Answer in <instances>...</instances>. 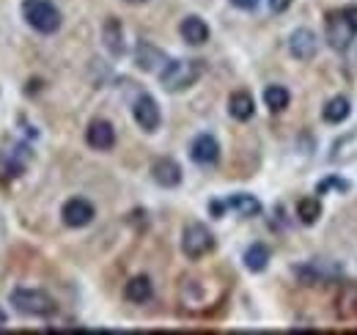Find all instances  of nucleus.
I'll return each instance as SVG.
<instances>
[{
	"label": "nucleus",
	"instance_id": "bb28decb",
	"mask_svg": "<svg viewBox=\"0 0 357 335\" xmlns=\"http://www.w3.org/2000/svg\"><path fill=\"white\" fill-rule=\"evenodd\" d=\"M341 14H344V20L349 22V28H352V31L357 34V6H347Z\"/></svg>",
	"mask_w": 357,
	"mask_h": 335
},
{
	"label": "nucleus",
	"instance_id": "2eb2a0df",
	"mask_svg": "<svg viewBox=\"0 0 357 335\" xmlns=\"http://www.w3.org/2000/svg\"><path fill=\"white\" fill-rule=\"evenodd\" d=\"M335 313L341 319L357 316V281H344L341 283V292L335 297Z\"/></svg>",
	"mask_w": 357,
	"mask_h": 335
},
{
	"label": "nucleus",
	"instance_id": "a878e982",
	"mask_svg": "<svg viewBox=\"0 0 357 335\" xmlns=\"http://www.w3.org/2000/svg\"><path fill=\"white\" fill-rule=\"evenodd\" d=\"M327 187H338L341 193H344V190H349V184H347V181H341V179H327V181H319V193H324Z\"/></svg>",
	"mask_w": 357,
	"mask_h": 335
},
{
	"label": "nucleus",
	"instance_id": "39448f33",
	"mask_svg": "<svg viewBox=\"0 0 357 335\" xmlns=\"http://www.w3.org/2000/svg\"><path fill=\"white\" fill-rule=\"evenodd\" d=\"M215 248V237L204 223H190L181 234V251L187 258H201Z\"/></svg>",
	"mask_w": 357,
	"mask_h": 335
},
{
	"label": "nucleus",
	"instance_id": "393cba45",
	"mask_svg": "<svg viewBox=\"0 0 357 335\" xmlns=\"http://www.w3.org/2000/svg\"><path fill=\"white\" fill-rule=\"evenodd\" d=\"M20 173H22V163H17L14 154L0 151V179H3V181H11V179H17Z\"/></svg>",
	"mask_w": 357,
	"mask_h": 335
},
{
	"label": "nucleus",
	"instance_id": "1a4fd4ad",
	"mask_svg": "<svg viewBox=\"0 0 357 335\" xmlns=\"http://www.w3.org/2000/svg\"><path fill=\"white\" fill-rule=\"evenodd\" d=\"M96 209L91 207L86 198H69L61 209V220L69 225V228H86L91 220H93Z\"/></svg>",
	"mask_w": 357,
	"mask_h": 335
},
{
	"label": "nucleus",
	"instance_id": "9b49d317",
	"mask_svg": "<svg viewBox=\"0 0 357 335\" xmlns=\"http://www.w3.org/2000/svg\"><path fill=\"white\" fill-rule=\"evenodd\" d=\"M316 50H319V39H316L313 31H308V28H297V31L291 34V39H289V52H291L294 58H300V61H311L313 55H316Z\"/></svg>",
	"mask_w": 357,
	"mask_h": 335
},
{
	"label": "nucleus",
	"instance_id": "4be33fe9",
	"mask_svg": "<svg viewBox=\"0 0 357 335\" xmlns=\"http://www.w3.org/2000/svg\"><path fill=\"white\" fill-rule=\"evenodd\" d=\"M269 264V248L267 245H261V242H256V245H250L248 251H245V267L250 269V272H264Z\"/></svg>",
	"mask_w": 357,
	"mask_h": 335
},
{
	"label": "nucleus",
	"instance_id": "6ab92c4d",
	"mask_svg": "<svg viewBox=\"0 0 357 335\" xmlns=\"http://www.w3.org/2000/svg\"><path fill=\"white\" fill-rule=\"evenodd\" d=\"M228 113H231L236 121H248V119L256 113V102H253V96H250L248 91H236V94H231V99H228Z\"/></svg>",
	"mask_w": 357,
	"mask_h": 335
},
{
	"label": "nucleus",
	"instance_id": "412c9836",
	"mask_svg": "<svg viewBox=\"0 0 357 335\" xmlns=\"http://www.w3.org/2000/svg\"><path fill=\"white\" fill-rule=\"evenodd\" d=\"M330 160L333 163H352L357 160V132L341 137L333 143V151H330Z\"/></svg>",
	"mask_w": 357,
	"mask_h": 335
},
{
	"label": "nucleus",
	"instance_id": "423d86ee",
	"mask_svg": "<svg viewBox=\"0 0 357 335\" xmlns=\"http://www.w3.org/2000/svg\"><path fill=\"white\" fill-rule=\"evenodd\" d=\"M352 36H355V31L349 28V22L344 20L341 11L327 14V22H324V39H327V44H330L333 50H347L349 42H352Z\"/></svg>",
	"mask_w": 357,
	"mask_h": 335
},
{
	"label": "nucleus",
	"instance_id": "f257e3e1",
	"mask_svg": "<svg viewBox=\"0 0 357 335\" xmlns=\"http://www.w3.org/2000/svg\"><path fill=\"white\" fill-rule=\"evenodd\" d=\"M206 72V64L201 58H178V61H168L160 72V83L165 91L178 94L187 91L190 85H195L201 80V75Z\"/></svg>",
	"mask_w": 357,
	"mask_h": 335
},
{
	"label": "nucleus",
	"instance_id": "cd10ccee",
	"mask_svg": "<svg viewBox=\"0 0 357 335\" xmlns=\"http://www.w3.org/2000/svg\"><path fill=\"white\" fill-rule=\"evenodd\" d=\"M291 6V0H269V8L275 11V14H280V11H286Z\"/></svg>",
	"mask_w": 357,
	"mask_h": 335
},
{
	"label": "nucleus",
	"instance_id": "f03ea898",
	"mask_svg": "<svg viewBox=\"0 0 357 335\" xmlns=\"http://www.w3.org/2000/svg\"><path fill=\"white\" fill-rule=\"evenodd\" d=\"M8 302L17 313L31 316V319H45V316L55 313V299L39 289H14Z\"/></svg>",
	"mask_w": 357,
	"mask_h": 335
},
{
	"label": "nucleus",
	"instance_id": "9d476101",
	"mask_svg": "<svg viewBox=\"0 0 357 335\" xmlns=\"http://www.w3.org/2000/svg\"><path fill=\"white\" fill-rule=\"evenodd\" d=\"M190 157H192V163H198V165H204V168L218 165V160H220V146H218V140H215L212 135H198V137L190 143Z\"/></svg>",
	"mask_w": 357,
	"mask_h": 335
},
{
	"label": "nucleus",
	"instance_id": "c756f323",
	"mask_svg": "<svg viewBox=\"0 0 357 335\" xmlns=\"http://www.w3.org/2000/svg\"><path fill=\"white\" fill-rule=\"evenodd\" d=\"M3 327H6V313L0 311V330H3Z\"/></svg>",
	"mask_w": 357,
	"mask_h": 335
},
{
	"label": "nucleus",
	"instance_id": "7c9ffc66",
	"mask_svg": "<svg viewBox=\"0 0 357 335\" xmlns=\"http://www.w3.org/2000/svg\"><path fill=\"white\" fill-rule=\"evenodd\" d=\"M127 3H132V6H140V3H146V0H127Z\"/></svg>",
	"mask_w": 357,
	"mask_h": 335
},
{
	"label": "nucleus",
	"instance_id": "b1692460",
	"mask_svg": "<svg viewBox=\"0 0 357 335\" xmlns=\"http://www.w3.org/2000/svg\"><path fill=\"white\" fill-rule=\"evenodd\" d=\"M297 217H300V223L313 225V223L321 217V201H319V198H303V201L297 204Z\"/></svg>",
	"mask_w": 357,
	"mask_h": 335
},
{
	"label": "nucleus",
	"instance_id": "6e6552de",
	"mask_svg": "<svg viewBox=\"0 0 357 335\" xmlns=\"http://www.w3.org/2000/svg\"><path fill=\"white\" fill-rule=\"evenodd\" d=\"M209 209L215 211V217H223V209H231L236 211L239 217H256V214H261V204L253 198V195H248V193H239V195H231L228 201H215Z\"/></svg>",
	"mask_w": 357,
	"mask_h": 335
},
{
	"label": "nucleus",
	"instance_id": "f3484780",
	"mask_svg": "<svg viewBox=\"0 0 357 335\" xmlns=\"http://www.w3.org/2000/svg\"><path fill=\"white\" fill-rule=\"evenodd\" d=\"M124 297H127V302H135V305L149 302V299L154 297L151 278H146V275H135V278H130L127 286H124Z\"/></svg>",
	"mask_w": 357,
	"mask_h": 335
},
{
	"label": "nucleus",
	"instance_id": "0eeeda50",
	"mask_svg": "<svg viewBox=\"0 0 357 335\" xmlns=\"http://www.w3.org/2000/svg\"><path fill=\"white\" fill-rule=\"evenodd\" d=\"M132 116L143 132H157V126H160V121H162V116H160V105H157L154 96H149V94H140V96L135 99Z\"/></svg>",
	"mask_w": 357,
	"mask_h": 335
},
{
	"label": "nucleus",
	"instance_id": "4468645a",
	"mask_svg": "<svg viewBox=\"0 0 357 335\" xmlns=\"http://www.w3.org/2000/svg\"><path fill=\"white\" fill-rule=\"evenodd\" d=\"M178 34H181V39L187 44L201 47V44H206V39H209V25H206L201 17L192 14V17H184V20H181Z\"/></svg>",
	"mask_w": 357,
	"mask_h": 335
},
{
	"label": "nucleus",
	"instance_id": "ddd939ff",
	"mask_svg": "<svg viewBox=\"0 0 357 335\" xmlns=\"http://www.w3.org/2000/svg\"><path fill=\"white\" fill-rule=\"evenodd\" d=\"M151 179H154L160 187H178V184H181V168H178L176 160L162 157V160H157V163L151 165Z\"/></svg>",
	"mask_w": 357,
	"mask_h": 335
},
{
	"label": "nucleus",
	"instance_id": "aec40b11",
	"mask_svg": "<svg viewBox=\"0 0 357 335\" xmlns=\"http://www.w3.org/2000/svg\"><path fill=\"white\" fill-rule=\"evenodd\" d=\"M349 113H352V105H349L347 96H333V99L324 105V110H321V116H324L327 124H341V121L349 119Z\"/></svg>",
	"mask_w": 357,
	"mask_h": 335
},
{
	"label": "nucleus",
	"instance_id": "c85d7f7f",
	"mask_svg": "<svg viewBox=\"0 0 357 335\" xmlns=\"http://www.w3.org/2000/svg\"><path fill=\"white\" fill-rule=\"evenodd\" d=\"M236 8H245V11H250V8H256L259 6V0H231Z\"/></svg>",
	"mask_w": 357,
	"mask_h": 335
},
{
	"label": "nucleus",
	"instance_id": "f8f14e48",
	"mask_svg": "<svg viewBox=\"0 0 357 335\" xmlns=\"http://www.w3.org/2000/svg\"><path fill=\"white\" fill-rule=\"evenodd\" d=\"M86 143L96 151H110L116 146V129L107 121H91L86 132Z\"/></svg>",
	"mask_w": 357,
	"mask_h": 335
},
{
	"label": "nucleus",
	"instance_id": "7ed1b4c3",
	"mask_svg": "<svg viewBox=\"0 0 357 335\" xmlns=\"http://www.w3.org/2000/svg\"><path fill=\"white\" fill-rule=\"evenodd\" d=\"M25 22L39 34H55L61 28V11L50 0H22Z\"/></svg>",
	"mask_w": 357,
	"mask_h": 335
},
{
	"label": "nucleus",
	"instance_id": "5701e85b",
	"mask_svg": "<svg viewBox=\"0 0 357 335\" xmlns=\"http://www.w3.org/2000/svg\"><path fill=\"white\" fill-rule=\"evenodd\" d=\"M289 91L283 88V85H269L267 91H264V105H267L272 113H280V110H286L289 107Z\"/></svg>",
	"mask_w": 357,
	"mask_h": 335
},
{
	"label": "nucleus",
	"instance_id": "a211bd4d",
	"mask_svg": "<svg viewBox=\"0 0 357 335\" xmlns=\"http://www.w3.org/2000/svg\"><path fill=\"white\" fill-rule=\"evenodd\" d=\"M102 42H105L110 55H121V52H124V28H121V22H119L116 17H110V20L105 22V28H102Z\"/></svg>",
	"mask_w": 357,
	"mask_h": 335
},
{
	"label": "nucleus",
	"instance_id": "dca6fc26",
	"mask_svg": "<svg viewBox=\"0 0 357 335\" xmlns=\"http://www.w3.org/2000/svg\"><path fill=\"white\" fill-rule=\"evenodd\" d=\"M135 64H137V69H143V72H157L160 66H165V55H162V50H157L154 44L140 42L137 44V52H135Z\"/></svg>",
	"mask_w": 357,
	"mask_h": 335
},
{
	"label": "nucleus",
	"instance_id": "20e7f679",
	"mask_svg": "<svg viewBox=\"0 0 357 335\" xmlns=\"http://www.w3.org/2000/svg\"><path fill=\"white\" fill-rule=\"evenodd\" d=\"M294 275H297V281L305 283V286H319V283H333V281H338V278L344 275V269H341V264H335V261H330V258H311L308 264L294 267Z\"/></svg>",
	"mask_w": 357,
	"mask_h": 335
}]
</instances>
